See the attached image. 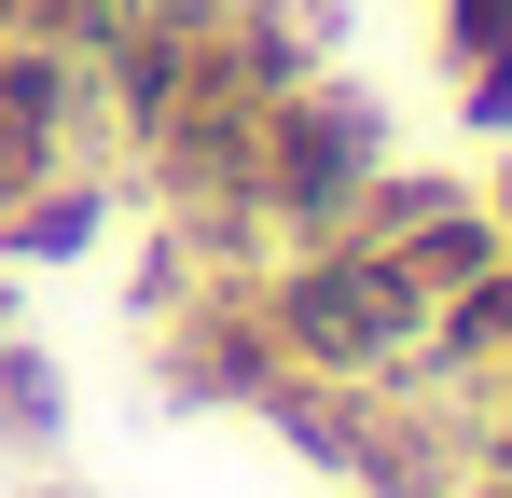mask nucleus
<instances>
[{
    "mask_svg": "<svg viewBox=\"0 0 512 498\" xmlns=\"http://www.w3.org/2000/svg\"><path fill=\"white\" fill-rule=\"evenodd\" d=\"M499 249H512V180H499Z\"/></svg>",
    "mask_w": 512,
    "mask_h": 498,
    "instance_id": "nucleus-1",
    "label": "nucleus"
},
{
    "mask_svg": "<svg viewBox=\"0 0 512 498\" xmlns=\"http://www.w3.org/2000/svg\"><path fill=\"white\" fill-rule=\"evenodd\" d=\"M28 498H56V485H28Z\"/></svg>",
    "mask_w": 512,
    "mask_h": 498,
    "instance_id": "nucleus-2",
    "label": "nucleus"
}]
</instances>
